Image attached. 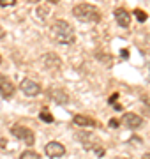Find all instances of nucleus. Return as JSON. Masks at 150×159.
<instances>
[{"label": "nucleus", "mask_w": 150, "mask_h": 159, "mask_svg": "<svg viewBox=\"0 0 150 159\" xmlns=\"http://www.w3.org/2000/svg\"><path fill=\"white\" fill-rule=\"evenodd\" d=\"M51 37L57 41L58 44H73L76 41V34L73 25H69L64 20H57L51 25Z\"/></svg>", "instance_id": "nucleus-1"}, {"label": "nucleus", "mask_w": 150, "mask_h": 159, "mask_svg": "<svg viewBox=\"0 0 150 159\" xmlns=\"http://www.w3.org/2000/svg\"><path fill=\"white\" fill-rule=\"evenodd\" d=\"M73 14H74L76 20L80 21H87V23H97L101 20V12L97 11V7L92 6V4H78L73 9Z\"/></svg>", "instance_id": "nucleus-2"}, {"label": "nucleus", "mask_w": 150, "mask_h": 159, "mask_svg": "<svg viewBox=\"0 0 150 159\" xmlns=\"http://www.w3.org/2000/svg\"><path fill=\"white\" fill-rule=\"evenodd\" d=\"M11 134L16 140H20V142L27 143L29 147H32L35 143V136H34V131L29 129L27 125H12L11 127Z\"/></svg>", "instance_id": "nucleus-3"}, {"label": "nucleus", "mask_w": 150, "mask_h": 159, "mask_svg": "<svg viewBox=\"0 0 150 159\" xmlns=\"http://www.w3.org/2000/svg\"><path fill=\"white\" fill-rule=\"evenodd\" d=\"M20 90L23 92L27 97H35V96L41 94V85L35 83L34 80L25 78V80H21V83H20Z\"/></svg>", "instance_id": "nucleus-4"}, {"label": "nucleus", "mask_w": 150, "mask_h": 159, "mask_svg": "<svg viewBox=\"0 0 150 159\" xmlns=\"http://www.w3.org/2000/svg\"><path fill=\"white\" fill-rule=\"evenodd\" d=\"M48 96H50L51 101H55L60 106H65L69 102V94L65 90H62V89H57V87H50L48 89Z\"/></svg>", "instance_id": "nucleus-5"}, {"label": "nucleus", "mask_w": 150, "mask_h": 159, "mask_svg": "<svg viewBox=\"0 0 150 159\" xmlns=\"http://www.w3.org/2000/svg\"><path fill=\"white\" fill-rule=\"evenodd\" d=\"M44 152H46L48 157L57 159V157H62V156H65V147H64L60 142H50V143H46Z\"/></svg>", "instance_id": "nucleus-6"}, {"label": "nucleus", "mask_w": 150, "mask_h": 159, "mask_svg": "<svg viewBox=\"0 0 150 159\" xmlns=\"http://www.w3.org/2000/svg\"><path fill=\"white\" fill-rule=\"evenodd\" d=\"M16 92V87L7 76H0V94L4 99H11Z\"/></svg>", "instance_id": "nucleus-7"}, {"label": "nucleus", "mask_w": 150, "mask_h": 159, "mask_svg": "<svg viewBox=\"0 0 150 159\" xmlns=\"http://www.w3.org/2000/svg\"><path fill=\"white\" fill-rule=\"evenodd\" d=\"M122 124L126 125L127 129H139V127L143 125V119L136 113H124Z\"/></svg>", "instance_id": "nucleus-8"}, {"label": "nucleus", "mask_w": 150, "mask_h": 159, "mask_svg": "<svg viewBox=\"0 0 150 159\" xmlns=\"http://www.w3.org/2000/svg\"><path fill=\"white\" fill-rule=\"evenodd\" d=\"M42 64H44L46 69H51V71H58V69L62 67V60H60V57L55 55V53H46V55L42 57Z\"/></svg>", "instance_id": "nucleus-9"}, {"label": "nucleus", "mask_w": 150, "mask_h": 159, "mask_svg": "<svg viewBox=\"0 0 150 159\" xmlns=\"http://www.w3.org/2000/svg\"><path fill=\"white\" fill-rule=\"evenodd\" d=\"M115 20L120 27H124V29H127V27L131 25V14H129L126 9H122V7L115 9Z\"/></svg>", "instance_id": "nucleus-10"}, {"label": "nucleus", "mask_w": 150, "mask_h": 159, "mask_svg": "<svg viewBox=\"0 0 150 159\" xmlns=\"http://www.w3.org/2000/svg\"><path fill=\"white\" fill-rule=\"evenodd\" d=\"M76 125H80V127H95L97 122L90 117H85V115H74V119H73Z\"/></svg>", "instance_id": "nucleus-11"}, {"label": "nucleus", "mask_w": 150, "mask_h": 159, "mask_svg": "<svg viewBox=\"0 0 150 159\" xmlns=\"http://www.w3.org/2000/svg\"><path fill=\"white\" fill-rule=\"evenodd\" d=\"M39 119H41V122H46V124H53V122H55L53 115L50 113V110H48V108H41V111H39Z\"/></svg>", "instance_id": "nucleus-12"}, {"label": "nucleus", "mask_w": 150, "mask_h": 159, "mask_svg": "<svg viewBox=\"0 0 150 159\" xmlns=\"http://www.w3.org/2000/svg\"><path fill=\"white\" fill-rule=\"evenodd\" d=\"M20 159H41V154L35 150H25V152H21Z\"/></svg>", "instance_id": "nucleus-13"}, {"label": "nucleus", "mask_w": 150, "mask_h": 159, "mask_svg": "<svg viewBox=\"0 0 150 159\" xmlns=\"http://www.w3.org/2000/svg\"><path fill=\"white\" fill-rule=\"evenodd\" d=\"M134 16L138 18L139 21H147V18H148V16H147V12L141 11V9H136V11H134Z\"/></svg>", "instance_id": "nucleus-14"}, {"label": "nucleus", "mask_w": 150, "mask_h": 159, "mask_svg": "<svg viewBox=\"0 0 150 159\" xmlns=\"http://www.w3.org/2000/svg\"><path fill=\"white\" fill-rule=\"evenodd\" d=\"M16 0H0V7H7V6H14Z\"/></svg>", "instance_id": "nucleus-15"}, {"label": "nucleus", "mask_w": 150, "mask_h": 159, "mask_svg": "<svg viewBox=\"0 0 150 159\" xmlns=\"http://www.w3.org/2000/svg\"><path fill=\"white\" fill-rule=\"evenodd\" d=\"M108 125H110V127H118V125H120V120H117V119H111L110 122H108Z\"/></svg>", "instance_id": "nucleus-16"}, {"label": "nucleus", "mask_w": 150, "mask_h": 159, "mask_svg": "<svg viewBox=\"0 0 150 159\" xmlns=\"http://www.w3.org/2000/svg\"><path fill=\"white\" fill-rule=\"evenodd\" d=\"M94 152H95V154H97V156H104V148H101V147H95V150H94Z\"/></svg>", "instance_id": "nucleus-17"}, {"label": "nucleus", "mask_w": 150, "mask_h": 159, "mask_svg": "<svg viewBox=\"0 0 150 159\" xmlns=\"http://www.w3.org/2000/svg\"><path fill=\"white\" fill-rule=\"evenodd\" d=\"M117 99H118V94H113V96H111L110 99H108V101H110V104H111V102H115Z\"/></svg>", "instance_id": "nucleus-18"}, {"label": "nucleus", "mask_w": 150, "mask_h": 159, "mask_svg": "<svg viewBox=\"0 0 150 159\" xmlns=\"http://www.w3.org/2000/svg\"><path fill=\"white\" fill-rule=\"evenodd\" d=\"M122 57H129V51H127V50H122Z\"/></svg>", "instance_id": "nucleus-19"}, {"label": "nucleus", "mask_w": 150, "mask_h": 159, "mask_svg": "<svg viewBox=\"0 0 150 159\" xmlns=\"http://www.w3.org/2000/svg\"><path fill=\"white\" fill-rule=\"evenodd\" d=\"M141 159H150V152L148 154H143V157H141Z\"/></svg>", "instance_id": "nucleus-20"}, {"label": "nucleus", "mask_w": 150, "mask_h": 159, "mask_svg": "<svg viewBox=\"0 0 150 159\" xmlns=\"http://www.w3.org/2000/svg\"><path fill=\"white\" fill-rule=\"evenodd\" d=\"M27 2H30V4H37V2H41V0H27Z\"/></svg>", "instance_id": "nucleus-21"}, {"label": "nucleus", "mask_w": 150, "mask_h": 159, "mask_svg": "<svg viewBox=\"0 0 150 159\" xmlns=\"http://www.w3.org/2000/svg\"><path fill=\"white\" fill-rule=\"evenodd\" d=\"M48 2H50V4H57L58 0H48Z\"/></svg>", "instance_id": "nucleus-22"}, {"label": "nucleus", "mask_w": 150, "mask_h": 159, "mask_svg": "<svg viewBox=\"0 0 150 159\" xmlns=\"http://www.w3.org/2000/svg\"><path fill=\"white\" fill-rule=\"evenodd\" d=\"M0 35H4V30H2V29H0Z\"/></svg>", "instance_id": "nucleus-23"}, {"label": "nucleus", "mask_w": 150, "mask_h": 159, "mask_svg": "<svg viewBox=\"0 0 150 159\" xmlns=\"http://www.w3.org/2000/svg\"><path fill=\"white\" fill-rule=\"evenodd\" d=\"M0 64H2V55H0Z\"/></svg>", "instance_id": "nucleus-24"}, {"label": "nucleus", "mask_w": 150, "mask_h": 159, "mask_svg": "<svg viewBox=\"0 0 150 159\" xmlns=\"http://www.w3.org/2000/svg\"><path fill=\"white\" fill-rule=\"evenodd\" d=\"M148 44H150V35H148Z\"/></svg>", "instance_id": "nucleus-25"}]
</instances>
